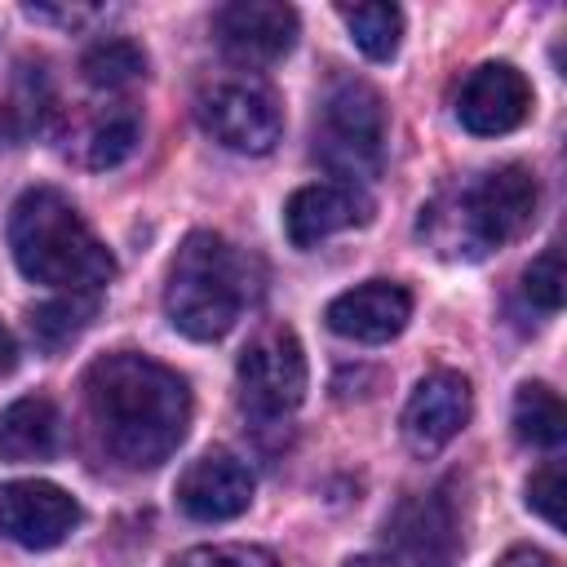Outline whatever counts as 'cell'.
Returning <instances> with one entry per match:
<instances>
[{"instance_id": "obj_26", "label": "cell", "mask_w": 567, "mask_h": 567, "mask_svg": "<svg viewBox=\"0 0 567 567\" xmlns=\"http://www.w3.org/2000/svg\"><path fill=\"white\" fill-rule=\"evenodd\" d=\"M496 567H558V563H554V554H545L536 545H514Z\"/></svg>"}, {"instance_id": "obj_7", "label": "cell", "mask_w": 567, "mask_h": 567, "mask_svg": "<svg viewBox=\"0 0 567 567\" xmlns=\"http://www.w3.org/2000/svg\"><path fill=\"white\" fill-rule=\"evenodd\" d=\"M195 115L213 142L239 155H266L284 133V111L275 93L257 80H217L199 89Z\"/></svg>"}, {"instance_id": "obj_22", "label": "cell", "mask_w": 567, "mask_h": 567, "mask_svg": "<svg viewBox=\"0 0 567 567\" xmlns=\"http://www.w3.org/2000/svg\"><path fill=\"white\" fill-rule=\"evenodd\" d=\"M49 102H53V93H49V75H44L40 66L22 62V66H18V75H13L9 102H4V115L13 120V128H18V133L40 128V124H44V115H49Z\"/></svg>"}, {"instance_id": "obj_6", "label": "cell", "mask_w": 567, "mask_h": 567, "mask_svg": "<svg viewBox=\"0 0 567 567\" xmlns=\"http://www.w3.org/2000/svg\"><path fill=\"white\" fill-rule=\"evenodd\" d=\"M239 403L252 421H284L306 399V350L292 328H261L235 363Z\"/></svg>"}, {"instance_id": "obj_12", "label": "cell", "mask_w": 567, "mask_h": 567, "mask_svg": "<svg viewBox=\"0 0 567 567\" xmlns=\"http://www.w3.org/2000/svg\"><path fill=\"white\" fill-rule=\"evenodd\" d=\"M252 501V470L235 452H204L177 478V505L195 523H226L239 518Z\"/></svg>"}, {"instance_id": "obj_8", "label": "cell", "mask_w": 567, "mask_h": 567, "mask_svg": "<svg viewBox=\"0 0 567 567\" xmlns=\"http://www.w3.org/2000/svg\"><path fill=\"white\" fill-rule=\"evenodd\" d=\"M80 523V501L49 478H13L0 487V536L22 549H53Z\"/></svg>"}, {"instance_id": "obj_23", "label": "cell", "mask_w": 567, "mask_h": 567, "mask_svg": "<svg viewBox=\"0 0 567 567\" xmlns=\"http://www.w3.org/2000/svg\"><path fill=\"white\" fill-rule=\"evenodd\" d=\"M563 292H567V279H563V252L558 248H545L540 257H532V266L523 270V297L540 310H558L563 306Z\"/></svg>"}, {"instance_id": "obj_13", "label": "cell", "mask_w": 567, "mask_h": 567, "mask_svg": "<svg viewBox=\"0 0 567 567\" xmlns=\"http://www.w3.org/2000/svg\"><path fill=\"white\" fill-rule=\"evenodd\" d=\"M328 328L346 341H363V346H381L390 337H399L412 319V292L394 279H368L359 288H346L341 297L328 301L323 310Z\"/></svg>"}, {"instance_id": "obj_11", "label": "cell", "mask_w": 567, "mask_h": 567, "mask_svg": "<svg viewBox=\"0 0 567 567\" xmlns=\"http://www.w3.org/2000/svg\"><path fill=\"white\" fill-rule=\"evenodd\" d=\"M385 536L399 545V554L412 567H452L461 554V532H456V509L443 492H412L403 496L390 518Z\"/></svg>"}, {"instance_id": "obj_15", "label": "cell", "mask_w": 567, "mask_h": 567, "mask_svg": "<svg viewBox=\"0 0 567 567\" xmlns=\"http://www.w3.org/2000/svg\"><path fill=\"white\" fill-rule=\"evenodd\" d=\"M368 195L354 190L350 182H315L292 190V199L284 204V235L297 248H315L337 230L363 226L368 221Z\"/></svg>"}, {"instance_id": "obj_19", "label": "cell", "mask_w": 567, "mask_h": 567, "mask_svg": "<svg viewBox=\"0 0 567 567\" xmlns=\"http://www.w3.org/2000/svg\"><path fill=\"white\" fill-rule=\"evenodd\" d=\"M337 18L346 22V31H350V40L359 44L363 58L390 62L399 53V35H403L399 4H341Z\"/></svg>"}, {"instance_id": "obj_21", "label": "cell", "mask_w": 567, "mask_h": 567, "mask_svg": "<svg viewBox=\"0 0 567 567\" xmlns=\"http://www.w3.org/2000/svg\"><path fill=\"white\" fill-rule=\"evenodd\" d=\"M97 301L93 292H66L58 301H44L31 310V337L44 346V350H62L66 341H75L84 332V323L93 319Z\"/></svg>"}, {"instance_id": "obj_28", "label": "cell", "mask_w": 567, "mask_h": 567, "mask_svg": "<svg viewBox=\"0 0 567 567\" xmlns=\"http://www.w3.org/2000/svg\"><path fill=\"white\" fill-rule=\"evenodd\" d=\"M346 567H399V563L385 558V554H359V558H350Z\"/></svg>"}, {"instance_id": "obj_1", "label": "cell", "mask_w": 567, "mask_h": 567, "mask_svg": "<svg viewBox=\"0 0 567 567\" xmlns=\"http://www.w3.org/2000/svg\"><path fill=\"white\" fill-rule=\"evenodd\" d=\"M84 408L102 447L128 470H155L190 425L186 381L151 354L115 350L84 368Z\"/></svg>"}, {"instance_id": "obj_17", "label": "cell", "mask_w": 567, "mask_h": 567, "mask_svg": "<svg viewBox=\"0 0 567 567\" xmlns=\"http://www.w3.org/2000/svg\"><path fill=\"white\" fill-rule=\"evenodd\" d=\"M137 146V111L133 106H106L102 115L89 120L80 137V164L84 168H115L133 155Z\"/></svg>"}, {"instance_id": "obj_18", "label": "cell", "mask_w": 567, "mask_h": 567, "mask_svg": "<svg viewBox=\"0 0 567 567\" xmlns=\"http://www.w3.org/2000/svg\"><path fill=\"white\" fill-rule=\"evenodd\" d=\"M514 434L532 447H558L567 439V412L563 399L545 381H527L514 394Z\"/></svg>"}, {"instance_id": "obj_16", "label": "cell", "mask_w": 567, "mask_h": 567, "mask_svg": "<svg viewBox=\"0 0 567 567\" xmlns=\"http://www.w3.org/2000/svg\"><path fill=\"white\" fill-rule=\"evenodd\" d=\"M58 408L44 394L13 399L0 412V456L4 461H44L58 452Z\"/></svg>"}, {"instance_id": "obj_24", "label": "cell", "mask_w": 567, "mask_h": 567, "mask_svg": "<svg viewBox=\"0 0 567 567\" xmlns=\"http://www.w3.org/2000/svg\"><path fill=\"white\" fill-rule=\"evenodd\" d=\"M177 567H279V558L261 545H199L186 549Z\"/></svg>"}, {"instance_id": "obj_27", "label": "cell", "mask_w": 567, "mask_h": 567, "mask_svg": "<svg viewBox=\"0 0 567 567\" xmlns=\"http://www.w3.org/2000/svg\"><path fill=\"white\" fill-rule=\"evenodd\" d=\"M13 363H18V346H13V332L0 323V377H4Z\"/></svg>"}, {"instance_id": "obj_3", "label": "cell", "mask_w": 567, "mask_h": 567, "mask_svg": "<svg viewBox=\"0 0 567 567\" xmlns=\"http://www.w3.org/2000/svg\"><path fill=\"white\" fill-rule=\"evenodd\" d=\"M536 204V173L527 164H501L474 186L447 190L430 208H421V235L443 257H483L487 248L518 239L532 226Z\"/></svg>"}, {"instance_id": "obj_9", "label": "cell", "mask_w": 567, "mask_h": 567, "mask_svg": "<svg viewBox=\"0 0 567 567\" xmlns=\"http://www.w3.org/2000/svg\"><path fill=\"white\" fill-rule=\"evenodd\" d=\"M297 9L279 0H230L213 13V35L226 58L244 66L279 62L297 40Z\"/></svg>"}, {"instance_id": "obj_10", "label": "cell", "mask_w": 567, "mask_h": 567, "mask_svg": "<svg viewBox=\"0 0 567 567\" xmlns=\"http://www.w3.org/2000/svg\"><path fill=\"white\" fill-rule=\"evenodd\" d=\"M532 111V84L509 62H483L465 75L456 93V120L474 137H501L514 133Z\"/></svg>"}, {"instance_id": "obj_2", "label": "cell", "mask_w": 567, "mask_h": 567, "mask_svg": "<svg viewBox=\"0 0 567 567\" xmlns=\"http://www.w3.org/2000/svg\"><path fill=\"white\" fill-rule=\"evenodd\" d=\"M9 252L31 284L62 292H97L115 275V257L53 186H31L9 213Z\"/></svg>"}, {"instance_id": "obj_20", "label": "cell", "mask_w": 567, "mask_h": 567, "mask_svg": "<svg viewBox=\"0 0 567 567\" xmlns=\"http://www.w3.org/2000/svg\"><path fill=\"white\" fill-rule=\"evenodd\" d=\"M80 71L93 89H128L133 80L146 75V53L124 40V35H111V40H97L84 58H80Z\"/></svg>"}, {"instance_id": "obj_4", "label": "cell", "mask_w": 567, "mask_h": 567, "mask_svg": "<svg viewBox=\"0 0 567 567\" xmlns=\"http://www.w3.org/2000/svg\"><path fill=\"white\" fill-rule=\"evenodd\" d=\"M248 301L244 257L213 230H190L168 266L164 315L190 341H217L235 328Z\"/></svg>"}, {"instance_id": "obj_14", "label": "cell", "mask_w": 567, "mask_h": 567, "mask_svg": "<svg viewBox=\"0 0 567 567\" xmlns=\"http://www.w3.org/2000/svg\"><path fill=\"white\" fill-rule=\"evenodd\" d=\"M465 421H470V381L452 368H439L412 390L403 408V439L412 443V452H439L461 434Z\"/></svg>"}, {"instance_id": "obj_25", "label": "cell", "mask_w": 567, "mask_h": 567, "mask_svg": "<svg viewBox=\"0 0 567 567\" xmlns=\"http://www.w3.org/2000/svg\"><path fill=\"white\" fill-rule=\"evenodd\" d=\"M527 509L540 514L549 527H563V465L549 461L527 478Z\"/></svg>"}, {"instance_id": "obj_5", "label": "cell", "mask_w": 567, "mask_h": 567, "mask_svg": "<svg viewBox=\"0 0 567 567\" xmlns=\"http://www.w3.org/2000/svg\"><path fill=\"white\" fill-rule=\"evenodd\" d=\"M385 111L372 84L337 80L323 97V115L315 128V155L341 177H368L381 159Z\"/></svg>"}]
</instances>
